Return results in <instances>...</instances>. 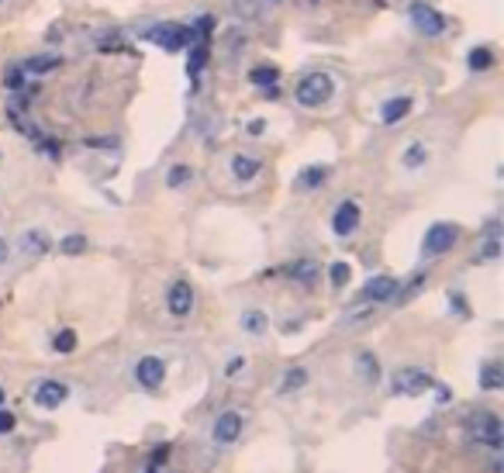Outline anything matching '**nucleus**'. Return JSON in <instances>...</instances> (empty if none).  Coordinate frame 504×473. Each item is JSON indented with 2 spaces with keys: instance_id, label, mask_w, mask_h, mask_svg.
I'll return each mask as SVG.
<instances>
[{
  "instance_id": "nucleus-1",
  "label": "nucleus",
  "mask_w": 504,
  "mask_h": 473,
  "mask_svg": "<svg viewBox=\"0 0 504 473\" xmlns=\"http://www.w3.org/2000/svg\"><path fill=\"white\" fill-rule=\"evenodd\" d=\"M142 38L159 45L163 52H180V49H187L194 42V31L187 24H177V21H159V24L142 28Z\"/></svg>"
},
{
  "instance_id": "nucleus-2",
  "label": "nucleus",
  "mask_w": 504,
  "mask_h": 473,
  "mask_svg": "<svg viewBox=\"0 0 504 473\" xmlns=\"http://www.w3.org/2000/svg\"><path fill=\"white\" fill-rule=\"evenodd\" d=\"M332 94H335V83H332L328 73H307L294 87V100L301 107H325L332 100Z\"/></svg>"
},
{
  "instance_id": "nucleus-3",
  "label": "nucleus",
  "mask_w": 504,
  "mask_h": 473,
  "mask_svg": "<svg viewBox=\"0 0 504 473\" xmlns=\"http://www.w3.org/2000/svg\"><path fill=\"white\" fill-rule=\"evenodd\" d=\"M407 17H411V24L421 31V35H442L446 28H449V17L442 14V10H435L432 3H421V0H414L411 7H407Z\"/></svg>"
},
{
  "instance_id": "nucleus-4",
  "label": "nucleus",
  "mask_w": 504,
  "mask_h": 473,
  "mask_svg": "<svg viewBox=\"0 0 504 473\" xmlns=\"http://www.w3.org/2000/svg\"><path fill=\"white\" fill-rule=\"evenodd\" d=\"M428 387H435V380L428 377L425 370H418V367H404L391 380V394H398V397H418Z\"/></svg>"
},
{
  "instance_id": "nucleus-5",
  "label": "nucleus",
  "mask_w": 504,
  "mask_h": 473,
  "mask_svg": "<svg viewBox=\"0 0 504 473\" xmlns=\"http://www.w3.org/2000/svg\"><path fill=\"white\" fill-rule=\"evenodd\" d=\"M456 225H449V221H435L428 232H425V239H421V252L425 256H442V252H449L453 246H456Z\"/></svg>"
},
{
  "instance_id": "nucleus-6",
  "label": "nucleus",
  "mask_w": 504,
  "mask_h": 473,
  "mask_svg": "<svg viewBox=\"0 0 504 473\" xmlns=\"http://www.w3.org/2000/svg\"><path fill=\"white\" fill-rule=\"evenodd\" d=\"M135 380H138L145 390L163 387V380H166V363H163L159 356H142V360L135 363Z\"/></svg>"
},
{
  "instance_id": "nucleus-7",
  "label": "nucleus",
  "mask_w": 504,
  "mask_h": 473,
  "mask_svg": "<svg viewBox=\"0 0 504 473\" xmlns=\"http://www.w3.org/2000/svg\"><path fill=\"white\" fill-rule=\"evenodd\" d=\"M166 307H170L173 318H187L194 311V287L187 284V280H177V284L166 290Z\"/></svg>"
},
{
  "instance_id": "nucleus-8",
  "label": "nucleus",
  "mask_w": 504,
  "mask_h": 473,
  "mask_svg": "<svg viewBox=\"0 0 504 473\" xmlns=\"http://www.w3.org/2000/svg\"><path fill=\"white\" fill-rule=\"evenodd\" d=\"M473 435H477V442H487L491 449H498L501 446V418L491 411H480L473 418Z\"/></svg>"
},
{
  "instance_id": "nucleus-9",
  "label": "nucleus",
  "mask_w": 504,
  "mask_h": 473,
  "mask_svg": "<svg viewBox=\"0 0 504 473\" xmlns=\"http://www.w3.org/2000/svg\"><path fill=\"white\" fill-rule=\"evenodd\" d=\"M332 228H335V235H352L359 228V204L356 200H342L335 207V214H332Z\"/></svg>"
},
{
  "instance_id": "nucleus-10",
  "label": "nucleus",
  "mask_w": 504,
  "mask_h": 473,
  "mask_svg": "<svg viewBox=\"0 0 504 473\" xmlns=\"http://www.w3.org/2000/svg\"><path fill=\"white\" fill-rule=\"evenodd\" d=\"M66 397H70V390H66L63 380H42V383L35 387V404H38V408H59Z\"/></svg>"
},
{
  "instance_id": "nucleus-11",
  "label": "nucleus",
  "mask_w": 504,
  "mask_h": 473,
  "mask_svg": "<svg viewBox=\"0 0 504 473\" xmlns=\"http://www.w3.org/2000/svg\"><path fill=\"white\" fill-rule=\"evenodd\" d=\"M238 435H242V415H238V411L218 415V422H214V442H218V446H228V442H235Z\"/></svg>"
},
{
  "instance_id": "nucleus-12",
  "label": "nucleus",
  "mask_w": 504,
  "mask_h": 473,
  "mask_svg": "<svg viewBox=\"0 0 504 473\" xmlns=\"http://www.w3.org/2000/svg\"><path fill=\"white\" fill-rule=\"evenodd\" d=\"M259 173H263V159H259V156H249V152L231 156V177H235L238 184H252Z\"/></svg>"
},
{
  "instance_id": "nucleus-13",
  "label": "nucleus",
  "mask_w": 504,
  "mask_h": 473,
  "mask_svg": "<svg viewBox=\"0 0 504 473\" xmlns=\"http://www.w3.org/2000/svg\"><path fill=\"white\" fill-rule=\"evenodd\" d=\"M394 294H398V280H394V277H387V273L370 277V280H366V287H363V297H366V300H377V304H380V300H391Z\"/></svg>"
},
{
  "instance_id": "nucleus-14",
  "label": "nucleus",
  "mask_w": 504,
  "mask_h": 473,
  "mask_svg": "<svg viewBox=\"0 0 504 473\" xmlns=\"http://www.w3.org/2000/svg\"><path fill=\"white\" fill-rule=\"evenodd\" d=\"M411 107H414V100L407 94L391 97V100L380 104V121H384V125H398V121H404V118L411 114Z\"/></svg>"
},
{
  "instance_id": "nucleus-15",
  "label": "nucleus",
  "mask_w": 504,
  "mask_h": 473,
  "mask_svg": "<svg viewBox=\"0 0 504 473\" xmlns=\"http://www.w3.org/2000/svg\"><path fill=\"white\" fill-rule=\"evenodd\" d=\"M356 377L363 380V383H377L380 380V363H377L373 353H359L356 356Z\"/></svg>"
},
{
  "instance_id": "nucleus-16",
  "label": "nucleus",
  "mask_w": 504,
  "mask_h": 473,
  "mask_svg": "<svg viewBox=\"0 0 504 473\" xmlns=\"http://www.w3.org/2000/svg\"><path fill=\"white\" fill-rule=\"evenodd\" d=\"M59 66H63V56H31L21 70H24V73H31V77H42V73L59 70Z\"/></svg>"
},
{
  "instance_id": "nucleus-17",
  "label": "nucleus",
  "mask_w": 504,
  "mask_h": 473,
  "mask_svg": "<svg viewBox=\"0 0 504 473\" xmlns=\"http://www.w3.org/2000/svg\"><path fill=\"white\" fill-rule=\"evenodd\" d=\"M21 249L28 252V256H42L45 249H49V235L45 232H24V239H21Z\"/></svg>"
},
{
  "instance_id": "nucleus-18",
  "label": "nucleus",
  "mask_w": 504,
  "mask_h": 473,
  "mask_svg": "<svg viewBox=\"0 0 504 473\" xmlns=\"http://www.w3.org/2000/svg\"><path fill=\"white\" fill-rule=\"evenodd\" d=\"M325 177H328L325 166H307V170H301V177H298V187L301 190H318L321 184H325Z\"/></svg>"
},
{
  "instance_id": "nucleus-19",
  "label": "nucleus",
  "mask_w": 504,
  "mask_h": 473,
  "mask_svg": "<svg viewBox=\"0 0 504 473\" xmlns=\"http://www.w3.org/2000/svg\"><path fill=\"white\" fill-rule=\"evenodd\" d=\"M425 159H428V149L421 145V142H411L407 149H404L401 163L407 166V170H418V166H425Z\"/></svg>"
},
{
  "instance_id": "nucleus-20",
  "label": "nucleus",
  "mask_w": 504,
  "mask_h": 473,
  "mask_svg": "<svg viewBox=\"0 0 504 473\" xmlns=\"http://www.w3.org/2000/svg\"><path fill=\"white\" fill-rule=\"evenodd\" d=\"M304 383H307V370L304 367H294V370H287L284 380H280V394H294V390H301Z\"/></svg>"
},
{
  "instance_id": "nucleus-21",
  "label": "nucleus",
  "mask_w": 504,
  "mask_h": 473,
  "mask_svg": "<svg viewBox=\"0 0 504 473\" xmlns=\"http://www.w3.org/2000/svg\"><path fill=\"white\" fill-rule=\"evenodd\" d=\"M466 63H470V70H473V73H484V70H491V66H494V56H491V49H487V45H480V49H473V52H470V59H466Z\"/></svg>"
},
{
  "instance_id": "nucleus-22",
  "label": "nucleus",
  "mask_w": 504,
  "mask_h": 473,
  "mask_svg": "<svg viewBox=\"0 0 504 473\" xmlns=\"http://www.w3.org/2000/svg\"><path fill=\"white\" fill-rule=\"evenodd\" d=\"M266 325H270V321H266L263 311H245V314H242V328H245L249 335H263Z\"/></svg>"
},
{
  "instance_id": "nucleus-23",
  "label": "nucleus",
  "mask_w": 504,
  "mask_h": 473,
  "mask_svg": "<svg viewBox=\"0 0 504 473\" xmlns=\"http://www.w3.org/2000/svg\"><path fill=\"white\" fill-rule=\"evenodd\" d=\"M291 277H294L298 284H314V277H318V263H311V259L294 263V266H291Z\"/></svg>"
},
{
  "instance_id": "nucleus-24",
  "label": "nucleus",
  "mask_w": 504,
  "mask_h": 473,
  "mask_svg": "<svg viewBox=\"0 0 504 473\" xmlns=\"http://www.w3.org/2000/svg\"><path fill=\"white\" fill-rule=\"evenodd\" d=\"M249 80H252L256 87H273V83L280 80V73H277V66H256V70L249 73Z\"/></svg>"
},
{
  "instance_id": "nucleus-25",
  "label": "nucleus",
  "mask_w": 504,
  "mask_h": 473,
  "mask_svg": "<svg viewBox=\"0 0 504 473\" xmlns=\"http://www.w3.org/2000/svg\"><path fill=\"white\" fill-rule=\"evenodd\" d=\"M349 277H352V266H349V263H332V266H328V280H332L335 290L349 284Z\"/></svg>"
},
{
  "instance_id": "nucleus-26",
  "label": "nucleus",
  "mask_w": 504,
  "mask_h": 473,
  "mask_svg": "<svg viewBox=\"0 0 504 473\" xmlns=\"http://www.w3.org/2000/svg\"><path fill=\"white\" fill-rule=\"evenodd\" d=\"M52 349H56V353H63V356H70V353L76 349V332H70V328H66V332H59V335L52 339Z\"/></svg>"
},
{
  "instance_id": "nucleus-27",
  "label": "nucleus",
  "mask_w": 504,
  "mask_h": 473,
  "mask_svg": "<svg viewBox=\"0 0 504 473\" xmlns=\"http://www.w3.org/2000/svg\"><path fill=\"white\" fill-rule=\"evenodd\" d=\"M480 387H484V390H498V387H501V367H498V363H487V367H484Z\"/></svg>"
},
{
  "instance_id": "nucleus-28",
  "label": "nucleus",
  "mask_w": 504,
  "mask_h": 473,
  "mask_svg": "<svg viewBox=\"0 0 504 473\" xmlns=\"http://www.w3.org/2000/svg\"><path fill=\"white\" fill-rule=\"evenodd\" d=\"M59 249H63L66 256H80V252L87 249V239H83V235H66V239L59 242Z\"/></svg>"
},
{
  "instance_id": "nucleus-29",
  "label": "nucleus",
  "mask_w": 504,
  "mask_h": 473,
  "mask_svg": "<svg viewBox=\"0 0 504 473\" xmlns=\"http://www.w3.org/2000/svg\"><path fill=\"white\" fill-rule=\"evenodd\" d=\"M3 87H7V90H21V87H24V70H21V66L3 70Z\"/></svg>"
},
{
  "instance_id": "nucleus-30",
  "label": "nucleus",
  "mask_w": 504,
  "mask_h": 473,
  "mask_svg": "<svg viewBox=\"0 0 504 473\" xmlns=\"http://www.w3.org/2000/svg\"><path fill=\"white\" fill-rule=\"evenodd\" d=\"M190 177H194L190 166H173V170L166 173V184H170V187H184V184H190Z\"/></svg>"
},
{
  "instance_id": "nucleus-31",
  "label": "nucleus",
  "mask_w": 504,
  "mask_h": 473,
  "mask_svg": "<svg viewBox=\"0 0 504 473\" xmlns=\"http://www.w3.org/2000/svg\"><path fill=\"white\" fill-rule=\"evenodd\" d=\"M204 63H207V49H204V45H197V49H194V56H190V66H187V73H190V77H197V70H201Z\"/></svg>"
},
{
  "instance_id": "nucleus-32",
  "label": "nucleus",
  "mask_w": 504,
  "mask_h": 473,
  "mask_svg": "<svg viewBox=\"0 0 504 473\" xmlns=\"http://www.w3.org/2000/svg\"><path fill=\"white\" fill-rule=\"evenodd\" d=\"M235 10H238L242 17H252V14L259 10V0H235Z\"/></svg>"
},
{
  "instance_id": "nucleus-33",
  "label": "nucleus",
  "mask_w": 504,
  "mask_h": 473,
  "mask_svg": "<svg viewBox=\"0 0 504 473\" xmlns=\"http://www.w3.org/2000/svg\"><path fill=\"white\" fill-rule=\"evenodd\" d=\"M10 428H14V415H10V411H3V408H0V435H7V432H10Z\"/></svg>"
},
{
  "instance_id": "nucleus-34",
  "label": "nucleus",
  "mask_w": 504,
  "mask_h": 473,
  "mask_svg": "<svg viewBox=\"0 0 504 473\" xmlns=\"http://www.w3.org/2000/svg\"><path fill=\"white\" fill-rule=\"evenodd\" d=\"M263 128H266V121H263V118H256V121H249V125H245V131H249V135H263Z\"/></svg>"
},
{
  "instance_id": "nucleus-35",
  "label": "nucleus",
  "mask_w": 504,
  "mask_h": 473,
  "mask_svg": "<svg viewBox=\"0 0 504 473\" xmlns=\"http://www.w3.org/2000/svg\"><path fill=\"white\" fill-rule=\"evenodd\" d=\"M7 256H10V246H7V239H0V266L7 263Z\"/></svg>"
},
{
  "instance_id": "nucleus-36",
  "label": "nucleus",
  "mask_w": 504,
  "mask_h": 473,
  "mask_svg": "<svg viewBox=\"0 0 504 473\" xmlns=\"http://www.w3.org/2000/svg\"><path fill=\"white\" fill-rule=\"evenodd\" d=\"M235 370H242V360H231V363H228V367H225V374H228V377H231V374H235Z\"/></svg>"
},
{
  "instance_id": "nucleus-37",
  "label": "nucleus",
  "mask_w": 504,
  "mask_h": 473,
  "mask_svg": "<svg viewBox=\"0 0 504 473\" xmlns=\"http://www.w3.org/2000/svg\"><path fill=\"white\" fill-rule=\"evenodd\" d=\"M0 408H3V390H0Z\"/></svg>"
},
{
  "instance_id": "nucleus-38",
  "label": "nucleus",
  "mask_w": 504,
  "mask_h": 473,
  "mask_svg": "<svg viewBox=\"0 0 504 473\" xmlns=\"http://www.w3.org/2000/svg\"><path fill=\"white\" fill-rule=\"evenodd\" d=\"M270 3H277V0H270Z\"/></svg>"
},
{
  "instance_id": "nucleus-39",
  "label": "nucleus",
  "mask_w": 504,
  "mask_h": 473,
  "mask_svg": "<svg viewBox=\"0 0 504 473\" xmlns=\"http://www.w3.org/2000/svg\"><path fill=\"white\" fill-rule=\"evenodd\" d=\"M0 3H7V0H0Z\"/></svg>"
}]
</instances>
